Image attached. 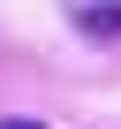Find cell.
Returning <instances> with one entry per match:
<instances>
[{"label":"cell","mask_w":121,"mask_h":129,"mask_svg":"<svg viewBox=\"0 0 121 129\" xmlns=\"http://www.w3.org/2000/svg\"><path fill=\"white\" fill-rule=\"evenodd\" d=\"M0 129H45V121H15V114H0Z\"/></svg>","instance_id":"obj_2"},{"label":"cell","mask_w":121,"mask_h":129,"mask_svg":"<svg viewBox=\"0 0 121 129\" xmlns=\"http://www.w3.org/2000/svg\"><path fill=\"white\" fill-rule=\"evenodd\" d=\"M68 15H76L83 30H106V38H121V0H68Z\"/></svg>","instance_id":"obj_1"}]
</instances>
